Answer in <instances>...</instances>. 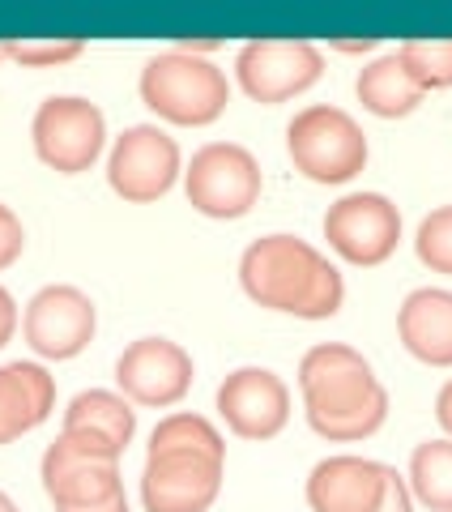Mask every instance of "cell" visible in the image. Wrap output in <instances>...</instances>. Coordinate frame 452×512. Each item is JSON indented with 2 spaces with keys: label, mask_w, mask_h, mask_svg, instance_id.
I'll return each instance as SVG.
<instances>
[{
  "label": "cell",
  "mask_w": 452,
  "mask_h": 512,
  "mask_svg": "<svg viewBox=\"0 0 452 512\" xmlns=\"http://www.w3.org/2000/svg\"><path fill=\"white\" fill-rule=\"evenodd\" d=\"M299 389L312 431L333 444L376 436L389 419V393L354 346H312L299 363Z\"/></svg>",
  "instance_id": "6da1fadb"
},
{
  "label": "cell",
  "mask_w": 452,
  "mask_h": 512,
  "mask_svg": "<svg viewBox=\"0 0 452 512\" xmlns=\"http://www.w3.org/2000/svg\"><path fill=\"white\" fill-rule=\"evenodd\" d=\"M239 282L252 303L269 312H290L303 320H329L346 299L342 274L320 256L308 239L265 235L239 261Z\"/></svg>",
  "instance_id": "7a4b0ae2"
},
{
  "label": "cell",
  "mask_w": 452,
  "mask_h": 512,
  "mask_svg": "<svg viewBox=\"0 0 452 512\" xmlns=\"http://www.w3.org/2000/svg\"><path fill=\"white\" fill-rule=\"evenodd\" d=\"M141 103L171 124H214L226 103H231V86L218 64L188 52H163L141 69Z\"/></svg>",
  "instance_id": "3957f363"
},
{
  "label": "cell",
  "mask_w": 452,
  "mask_h": 512,
  "mask_svg": "<svg viewBox=\"0 0 452 512\" xmlns=\"http://www.w3.org/2000/svg\"><path fill=\"white\" fill-rule=\"evenodd\" d=\"M120 448L90 431H60V440L43 453V491L56 512L94 508L124 495Z\"/></svg>",
  "instance_id": "277c9868"
},
{
  "label": "cell",
  "mask_w": 452,
  "mask_h": 512,
  "mask_svg": "<svg viewBox=\"0 0 452 512\" xmlns=\"http://www.w3.org/2000/svg\"><path fill=\"white\" fill-rule=\"evenodd\" d=\"M295 171L316 184H346L367 167V133L342 107H308L286 128Z\"/></svg>",
  "instance_id": "5b68a950"
},
{
  "label": "cell",
  "mask_w": 452,
  "mask_h": 512,
  "mask_svg": "<svg viewBox=\"0 0 452 512\" xmlns=\"http://www.w3.org/2000/svg\"><path fill=\"white\" fill-rule=\"evenodd\" d=\"M184 192L192 210H201L205 218H244L261 201V167L235 141H214L192 154Z\"/></svg>",
  "instance_id": "8992f818"
},
{
  "label": "cell",
  "mask_w": 452,
  "mask_h": 512,
  "mask_svg": "<svg viewBox=\"0 0 452 512\" xmlns=\"http://www.w3.org/2000/svg\"><path fill=\"white\" fill-rule=\"evenodd\" d=\"M235 73L248 99L273 107L312 90L320 73H325V56L308 39H252L239 52Z\"/></svg>",
  "instance_id": "52a82bcc"
},
{
  "label": "cell",
  "mask_w": 452,
  "mask_h": 512,
  "mask_svg": "<svg viewBox=\"0 0 452 512\" xmlns=\"http://www.w3.org/2000/svg\"><path fill=\"white\" fill-rule=\"evenodd\" d=\"M30 137H35V154L47 167L60 171V175H77V171H90L94 158L103 154L107 124H103V111L94 103L64 94V99L39 103Z\"/></svg>",
  "instance_id": "ba28073f"
},
{
  "label": "cell",
  "mask_w": 452,
  "mask_h": 512,
  "mask_svg": "<svg viewBox=\"0 0 452 512\" xmlns=\"http://www.w3.org/2000/svg\"><path fill=\"white\" fill-rule=\"evenodd\" d=\"M175 175H180V146L175 137H167L163 128L154 124H137V128H124L111 146L107 158V180L116 188V197L145 205V201H158L167 197Z\"/></svg>",
  "instance_id": "9c48e42d"
},
{
  "label": "cell",
  "mask_w": 452,
  "mask_h": 512,
  "mask_svg": "<svg viewBox=\"0 0 452 512\" xmlns=\"http://www.w3.org/2000/svg\"><path fill=\"white\" fill-rule=\"evenodd\" d=\"M325 239L350 265H384L397 252L401 214L380 192H350L325 214Z\"/></svg>",
  "instance_id": "30bf717a"
},
{
  "label": "cell",
  "mask_w": 452,
  "mask_h": 512,
  "mask_svg": "<svg viewBox=\"0 0 452 512\" xmlns=\"http://www.w3.org/2000/svg\"><path fill=\"white\" fill-rule=\"evenodd\" d=\"M222 491V461L205 453H150L141 474L145 512H209Z\"/></svg>",
  "instance_id": "8fae6325"
},
{
  "label": "cell",
  "mask_w": 452,
  "mask_h": 512,
  "mask_svg": "<svg viewBox=\"0 0 452 512\" xmlns=\"http://www.w3.org/2000/svg\"><path fill=\"white\" fill-rule=\"evenodd\" d=\"M94 303L77 286H43V291L26 303L22 329L35 355L43 359H73L94 342Z\"/></svg>",
  "instance_id": "7c38bea8"
},
{
  "label": "cell",
  "mask_w": 452,
  "mask_h": 512,
  "mask_svg": "<svg viewBox=\"0 0 452 512\" xmlns=\"http://www.w3.org/2000/svg\"><path fill=\"white\" fill-rule=\"evenodd\" d=\"M116 384L137 406H175L192 389V355L180 342L141 338L116 359Z\"/></svg>",
  "instance_id": "4fadbf2b"
},
{
  "label": "cell",
  "mask_w": 452,
  "mask_h": 512,
  "mask_svg": "<svg viewBox=\"0 0 452 512\" xmlns=\"http://www.w3.org/2000/svg\"><path fill=\"white\" fill-rule=\"evenodd\" d=\"M218 414L239 440H273L290 419V389L269 367H239L222 380Z\"/></svg>",
  "instance_id": "5bb4252c"
},
{
  "label": "cell",
  "mask_w": 452,
  "mask_h": 512,
  "mask_svg": "<svg viewBox=\"0 0 452 512\" xmlns=\"http://www.w3.org/2000/svg\"><path fill=\"white\" fill-rule=\"evenodd\" d=\"M389 483V466L367 457H329L308 478L312 512H376Z\"/></svg>",
  "instance_id": "9a60e30c"
},
{
  "label": "cell",
  "mask_w": 452,
  "mask_h": 512,
  "mask_svg": "<svg viewBox=\"0 0 452 512\" xmlns=\"http://www.w3.org/2000/svg\"><path fill=\"white\" fill-rule=\"evenodd\" d=\"M397 338L414 359L431 367H452V291H423L406 295L397 312Z\"/></svg>",
  "instance_id": "2e32d148"
},
{
  "label": "cell",
  "mask_w": 452,
  "mask_h": 512,
  "mask_svg": "<svg viewBox=\"0 0 452 512\" xmlns=\"http://www.w3.org/2000/svg\"><path fill=\"white\" fill-rule=\"evenodd\" d=\"M56 406V380L39 363L0 367V444H13L35 431Z\"/></svg>",
  "instance_id": "e0dca14e"
},
{
  "label": "cell",
  "mask_w": 452,
  "mask_h": 512,
  "mask_svg": "<svg viewBox=\"0 0 452 512\" xmlns=\"http://www.w3.org/2000/svg\"><path fill=\"white\" fill-rule=\"evenodd\" d=\"M354 94H359V103L380 120L410 116V111L423 103V90L414 86V77L406 73V64H401L397 56L371 60L359 73V82H354Z\"/></svg>",
  "instance_id": "ac0fdd59"
},
{
  "label": "cell",
  "mask_w": 452,
  "mask_h": 512,
  "mask_svg": "<svg viewBox=\"0 0 452 512\" xmlns=\"http://www.w3.org/2000/svg\"><path fill=\"white\" fill-rule=\"evenodd\" d=\"M64 431H90V436H103L107 444H116L124 453L137 431V410L128 406V397H120V393L86 389L64 410Z\"/></svg>",
  "instance_id": "d6986e66"
},
{
  "label": "cell",
  "mask_w": 452,
  "mask_h": 512,
  "mask_svg": "<svg viewBox=\"0 0 452 512\" xmlns=\"http://www.w3.org/2000/svg\"><path fill=\"white\" fill-rule=\"evenodd\" d=\"M410 495L431 512H452V440H427L414 448Z\"/></svg>",
  "instance_id": "ffe728a7"
},
{
  "label": "cell",
  "mask_w": 452,
  "mask_h": 512,
  "mask_svg": "<svg viewBox=\"0 0 452 512\" xmlns=\"http://www.w3.org/2000/svg\"><path fill=\"white\" fill-rule=\"evenodd\" d=\"M150 453H205V457H226V444L218 436V427L201 419V414H171L154 427Z\"/></svg>",
  "instance_id": "44dd1931"
},
{
  "label": "cell",
  "mask_w": 452,
  "mask_h": 512,
  "mask_svg": "<svg viewBox=\"0 0 452 512\" xmlns=\"http://www.w3.org/2000/svg\"><path fill=\"white\" fill-rule=\"evenodd\" d=\"M397 60L406 64V73L423 94L452 86V39H410L401 43Z\"/></svg>",
  "instance_id": "7402d4cb"
},
{
  "label": "cell",
  "mask_w": 452,
  "mask_h": 512,
  "mask_svg": "<svg viewBox=\"0 0 452 512\" xmlns=\"http://www.w3.org/2000/svg\"><path fill=\"white\" fill-rule=\"evenodd\" d=\"M414 252L431 274H448L452 278V205H440L423 218L418 227V239H414Z\"/></svg>",
  "instance_id": "603a6c76"
},
{
  "label": "cell",
  "mask_w": 452,
  "mask_h": 512,
  "mask_svg": "<svg viewBox=\"0 0 452 512\" xmlns=\"http://www.w3.org/2000/svg\"><path fill=\"white\" fill-rule=\"evenodd\" d=\"M0 47H5V56L22 60L26 69H52V64L82 56V39H47V43H39V39H5Z\"/></svg>",
  "instance_id": "cb8c5ba5"
},
{
  "label": "cell",
  "mask_w": 452,
  "mask_h": 512,
  "mask_svg": "<svg viewBox=\"0 0 452 512\" xmlns=\"http://www.w3.org/2000/svg\"><path fill=\"white\" fill-rule=\"evenodd\" d=\"M26 248V231H22V218L9 210V205H0V269H9L13 261L22 256Z\"/></svg>",
  "instance_id": "d4e9b609"
},
{
  "label": "cell",
  "mask_w": 452,
  "mask_h": 512,
  "mask_svg": "<svg viewBox=\"0 0 452 512\" xmlns=\"http://www.w3.org/2000/svg\"><path fill=\"white\" fill-rule=\"evenodd\" d=\"M376 512H414V495H410V483L401 478L397 470H389V483H384V500Z\"/></svg>",
  "instance_id": "484cf974"
},
{
  "label": "cell",
  "mask_w": 452,
  "mask_h": 512,
  "mask_svg": "<svg viewBox=\"0 0 452 512\" xmlns=\"http://www.w3.org/2000/svg\"><path fill=\"white\" fill-rule=\"evenodd\" d=\"M13 329H18V303H13V295L0 286V346L13 338Z\"/></svg>",
  "instance_id": "4316f807"
},
{
  "label": "cell",
  "mask_w": 452,
  "mask_h": 512,
  "mask_svg": "<svg viewBox=\"0 0 452 512\" xmlns=\"http://www.w3.org/2000/svg\"><path fill=\"white\" fill-rule=\"evenodd\" d=\"M435 419H440V427L452 436V380L440 389V397H435Z\"/></svg>",
  "instance_id": "83f0119b"
},
{
  "label": "cell",
  "mask_w": 452,
  "mask_h": 512,
  "mask_svg": "<svg viewBox=\"0 0 452 512\" xmlns=\"http://www.w3.org/2000/svg\"><path fill=\"white\" fill-rule=\"evenodd\" d=\"M214 39H184L180 47H175V52H188V56H205V52H214Z\"/></svg>",
  "instance_id": "f1b7e54d"
},
{
  "label": "cell",
  "mask_w": 452,
  "mask_h": 512,
  "mask_svg": "<svg viewBox=\"0 0 452 512\" xmlns=\"http://www.w3.org/2000/svg\"><path fill=\"white\" fill-rule=\"evenodd\" d=\"M73 512H128V500H124V495H116V500H107V504H94V508H73Z\"/></svg>",
  "instance_id": "f546056e"
},
{
  "label": "cell",
  "mask_w": 452,
  "mask_h": 512,
  "mask_svg": "<svg viewBox=\"0 0 452 512\" xmlns=\"http://www.w3.org/2000/svg\"><path fill=\"white\" fill-rule=\"evenodd\" d=\"M376 39H363V43H337V52H371Z\"/></svg>",
  "instance_id": "4dcf8cb0"
},
{
  "label": "cell",
  "mask_w": 452,
  "mask_h": 512,
  "mask_svg": "<svg viewBox=\"0 0 452 512\" xmlns=\"http://www.w3.org/2000/svg\"><path fill=\"white\" fill-rule=\"evenodd\" d=\"M0 512H18V504H13V500H9V495H5V491H0Z\"/></svg>",
  "instance_id": "1f68e13d"
},
{
  "label": "cell",
  "mask_w": 452,
  "mask_h": 512,
  "mask_svg": "<svg viewBox=\"0 0 452 512\" xmlns=\"http://www.w3.org/2000/svg\"><path fill=\"white\" fill-rule=\"evenodd\" d=\"M0 60H5V47H0Z\"/></svg>",
  "instance_id": "d6a6232c"
}]
</instances>
